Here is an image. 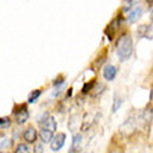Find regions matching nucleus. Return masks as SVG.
Wrapping results in <instances>:
<instances>
[{"label":"nucleus","mask_w":153,"mask_h":153,"mask_svg":"<svg viewBox=\"0 0 153 153\" xmlns=\"http://www.w3.org/2000/svg\"><path fill=\"white\" fill-rule=\"evenodd\" d=\"M116 50H117V56L121 61H127L131 59L132 56V50H134V43H132V38L128 33H123L116 45Z\"/></svg>","instance_id":"nucleus-1"},{"label":"nucleus","mask_w":153,"mask_h":153,"mask_svg":"<svg viewBox=\"0 0 153 153\" xmlns=\"http://www.w3.org/2000/svg\"><path fill=\"white\" fill-rule=\"evenodd\" d=\"M142 13H143V8L141 6H134L132 8H129L127 13V22L132 24V22L138 21L142 17Z\"/></svg>","instance_id":"nucleus-2"},{"label":"nucleus","mask_w":153,"mask_h":153,"mask_svg":"<svg viewBox=\"0 0 153 153\" xmlns=\"http://www.w3.org/2000/svg\"><path fill=\"white\" fill-rule=\"evenodd\" d=\"M65 134H57V135H54L52 139V142H50V149L53 150V152H59V150L64 146L65 143Z\"/></svg>","instance_id":"nucleus-3"},{"label":"nucleus","mask_w":153,"mask_h":153,"mask_svg":"<svg viewBox=\"0 0 153 153\" xmlns=\"http://www.w3.org/2000/svg\"><path fill=\"white\" fill-rule=\"evenodd\" d=\"M29 120V111L27 109V106L22 105L18 107V110L16 111V121L17 124H25Z\"/></svg>","instance_id":"nucleus-4"},{"label":"nucleus","mask_w":153,"mask_h":153,"mask_svg":"<svg viewBox=\"0 0 153 153\" xmlns=\"http://www.w3.org/2000/svg\"><path fill=\"white\" fill-rule=\"evenodd\" d=\"M24 139L25 142H28V143H33V142L38 139V137H39V134L36 132V129L33 128V127H29V128H27L24 131Z\"/></svg>","instance_id":"nucleus-5"},{"label":"nucleus","mask_w":153,"mask_h":153,"mask_svg":"<svg viewBox=\"0 0 153 153\" xmlns=\"http://www.w3.org/2000/svg\"><path fill=\"white\" fill-rule=\"evenodd\" d=\"M82 149V135L81 134H75L73 137V146L70 149V153H76Z\"/></svg>","instance_id":"nucleus-6"},{"label":"nucleus","mask_w":153,"mask_h":153,"mask_svg":"<svg viewBox=\"0 0 153 153\" xmlns=\"http://www.w3.org/2000/svg\"><path fill=\"white\" fill-rule=\"evenodd\" d=\"M117 75V68L114 65H106L103 68V78L106 81H113Z\"/></svg>","instance_id":"nucleus-7"},{"label":"nucleus","mask_w":153,"mask_h":153,"mask_svg":"<svg viewBox=\"0 0 153 153\" xmlns=\"http://www.w3.org/2000/svg\"><path fill=\"white\" fill-rule=\"evenodd\" d=\"M42 128L43 129H49V131H52V132H54L57 128V124H56V120H54V117L52 116H49L46 120H43L42 123Z\"/></svg>","instance_id":"nucleus-8"},{"label":"nucleus","mask_w":153,"mask_h":153,"mask_svg":"<svg viewBox=\"0 0 153 153\" xmlns=\"http://www.w3.org/2000/svg\"><path fill=\"white\" fill-rule=\"evenodd\" d=\"M39 137H40V141L43 142V143H49V142H52V139H53V132L49 131V129L42 128L39 132Z\"/></svg>","instance_id":"nucleus-9"},{"label":"nucleus","mask_w":153,"mask_h":153,"mask_svg":"<svg viewBox=\"0 0 153 153\" xmlns=\"http://www.w3.org/2000/svg\"><path fill=\"white\" fill-rule=\"evenodd\" d=\"M40 95H42V91H40V89H35V91H32L28 96V103H35Z\"/></svg>","instance_id":"nucleus-10"},{"label":"nucleus","mask_w":153,"mask_h":153,"mask_svg":"<svg viewBox=\"0 0 153 153\" xmlns=\"http://www.w3.org/2000/svg\"><path fill=\"white\" fill-rule=\"evenodd\" d=\"M16 153H29V145H28V142L18 143V145L16 146Z\"/></svg>","instance_id":"nucleus-11"},{"label":"nucleus","mask_w":153,"mask_h":153,"mask_svg":"<svg viewBox=\"0 0 153 153\" xmlns=\"http://www.w3.org/2000/svg\"><path fill=\"white\" fill-rule=\"evenodd\" d=\"M11 124V120L8 117H0V129H6L10 127Z\"/></svg>","instance_id":"nucleus-12"},{"label":"nucleus","mask_w":153,"mask_h":153,"mask_svg":"<svg viewBox=\"0 0 153 153\" xmlns=\"http://www.w3.org/2000/svg\"><path fill=\"white\" fill-rule=\"evenodd\" d=\"M138 0H124V8H123V11L124 13H128L129 8L134 7V4H137Z\"/></svg>","instance_id":"nucleus-13"},{"label":"nucleus","mask_w":153,"mask_h":153,"mask_svg":"<svg viewBox=\"0 0 153 153\" xmlns=\"http://www.w3.org/2000/svg\"><path fill=\"white\" fill-rule=\"evenodd\" d=\"M121 105H123V100H121V97H118V96L116 95V96H114V103H113V109H111V111H113V113H116L117 110L121 107Z\"/></svg>","instance_id":"nucleus-14"},{"label":"nucleus","mask_w":153,"mask_h":153,"mask_svg":"<svg viewBox=\"0 0 153 153\" xmlns=\"http://www.w3.org/2000/svg\"><path fill=\"white\" fill-rule=\"evenodd\" d=\"M95 85H96V82L95 81H91V82H88V84L84 85V88H82V93H88L91 92L93 88H95Z\"/></svg>","instance_id":"nucleus-15"},{"label":"nucleus","mask_w":153,"mask_h":153,"mask_svg":"<svg viewBox=\"0 0 153 153\" xmlns=\"http://www.w3.org/2000/svg\"><path fill=\"white\" fill-rule=\"evenodd\" d=\"M11 145V139H7V138H4L3 141L0 142V149H6V148H10Z\"/></svg>","instance_id":"nucleus-16"},{"label":"nucleus","mask_w":153,"mask_h":153,"mask_svg":"<svg viewBox=\"0 0 153 153\" xmlns=\"http://www.w3.org/2000/svg\"><path fill=\"white\" fill-rule=\"evenodd\" d=\"M65 81H64V78L63 76H59V78H56L54 79V82H53V86L56 88V86H59V85H61V84H64Z\"/></svg>","instance_id":"nucleus-17"},{"label":"nucleus","mask_w":153,"mask_h":153,"mask_svg":"<svg viewBox=\"0 0 153 153\" xmlns=\"http://www.w3.org/2000/svg\"><path fill=\"white\" fill-rule=\"evenodd\" d=\"M33 153H43V146L42 143H36L33 146Z\"/></svg>","instance_id":"nucleus-18"},{"label":"nucleus","mask_w":153,"mask_h":153,"mask_svg":"<svg viewBox=\"0 0 153 153\" xmlns=\"http://www.w3.org/2000/svg\"><path fill=\"white\" fill-rule=\"evenodd\" d=\"M149 3H150V4H153V0H149Z\"/></svg>","instance_id":"nucleus-19"},{"label":"nucleus","mask_w":153,"mask_h":153,"mask_svg":"<svg viewBox=\"0 0 153 153\" xmlns=\"http://www.w3.org/2000/svg\"><path fill=\"white\" fill-rule=\"evenodd\" d=\"M0 153H4V152H0Z\"/></svg>","instance_id":"nucleus-20"}]
</instances>
